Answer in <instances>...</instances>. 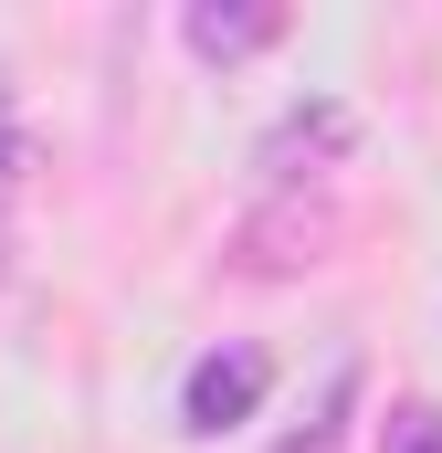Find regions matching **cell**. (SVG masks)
Returning a JSON list of instances; mask_svg holds the SVG:
<instances>
[{
	"mask_svg": "<svg viewBox=\"0 0 442 453\" xmlns=\"http://www.w3.org/2000/svg\"><path fill=\"white\" fill-rule=\"evenodd\" d=\"M179 42H190L201 64H242V53H263V42H285V11H274V0H190V11H179Z\"/></svg>",
	"mask_w": 442,
	"mask_h": 453,
	"instance_id": "obj_3",
	"label": "cell"
},
{
	"mask_svg": "<svg viewBox=\"0 0 442 453\" xmlns=\"http://www.w3.org/2000/svg\"><path fill=\"white\" fill-rule=\"evenodd\" d=\"M347 137H358V116L337 106V96H306V106H285L274 127H263V148H253V169H263L274 190H295L306 169H327V158H347Z\"/></svg>",
	"mask_w": 442,
	"mask_h": 453,
	"instance_id": "obj_2",
	"label": "cell"
},
{
	"mask_svg": "<svg viewBox=\"0 0 442 453\" xmlns=\"http://www.w3.org/2000/svg\"><path fill=\"white\" fill-rule=\"evenodd\" d=\"M21 180H32V137H21V96L0 74V242H11V211H21Z\"/></svg>",
	"mask_w": 442,
	"mask_h": 453,
	"instance_id": "obj_5",
	"label": "cell"
},
{
	"mask_svg": "<svg viewBox=\"0 0 442 453\" xmlns=\"http://www.w3.org/2000/svg\"><path fill=\"white\" fill-rule=\"evenodd\" d=\"M263 390H274V358L232 338V348H211V358H190V380H179V422H190V433H232V422L263 411Z\"/></svg>",
	"mask_w": 442,
	"mask_h": 453,
	"instance_id": "obj_1",
	"label": "cell"
},
{
	"mask_svg": "<svg viewBox=\"0 0 442 453\" xmlns=\"http://www.w3.org/2000/svg\"><path fill=\"white\" fill-rule=\"evenodd\" d=\"M347 411H358V369H327L316 411H306V422H295V433H285L274 453H337V443H347Z\"/></svg>",
	"mask_w": 442,
	"mask_h": 453,
	"instance_id": "obj_4",
	"label": "cell"
},
{
	"mask_svg": "<svg viewBox=\"0 0 442 453\" xmlns=\"http://www.w3.org/2000/svg\"><path fill=\"white\" fill-rule=\"evenodd\" d=\"M390 443H400V453H442V411H422V401H411V411H400V433H390Z\"/></svg>",
	"mask_w": 442,
	"mask_h": 453,
	"instance_id": "obj_6",
	"label": "cell"
}]
</instances>
